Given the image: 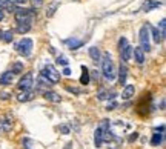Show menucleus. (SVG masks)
Wrapping results in <instances>:
<instances>
[{
  "mask_svg": "<svg viewBox=\"0 0 166 149\" xmlns=\"http://www.w3.org/2000/svg\"><path fill=\"white\" fill-rule=\"evenodd\" d=\"M6 2H9L11 5H17V2H15V0H6Z\"/></svg>",
  "mask_w": 166,
  "mask_h": 149,
  "instance_id": "f704fd0d",
  "label": "nucleus"
},
{
  "mask_svg": "<svg viewBox=\"0 0 166 149\" xmlns=\"http://www.w3.org/2000/svg\"><path fill=\"white\" fill-rule=\"evenodd\" d=\"M162 142H163V134H159V132H155V134L152 135L151 145H152V146H159V145H162Z\"/></svg>",
  "mask_w": 166,
  "mask_h": 149,
  "instance_id": "5701e85b",
  "label": "nucleus"
},
{
  "mask_svg": "<svg viewBox=\"0 0 166 149\" xmlns=\"http://www.w3.org/2000/svg\"><path fill=\"white\" fill-rule=\"evenodd\" d=\"M51 85H52V83H51L48 78H45V77H43L42 74H40V77L37 78V86H39L40 89H43V91L49 89V88H51Z\"/></svg>",
  "mask_w": 166,
  "mask_h": 149,
  "instance_id": "dca6fc26",
  "label": "nucleus"
},
{
  "mask_svg": "<svg viewBox=\"0 0 166 149\" xmlns=\"http://www.w3.org/2000/svg\"><path fill=\"white\" fill-rule=\"evenodd\" d=\"M3 17H5V15H3V11H0V20H3Z\"/></svg>",
  "mask_w": 166,
  "mask_h": 149,
  "instance_id": "c9c22d12",
  "label": "nucleus"
},
{
  "mask_svg": "<svg viewBox=\"0 0 166 149\" xmlns=\"http://www.w3.org/2000/svg\"><path fill=\"white\" fill-rule=\"evenodd\" d=\"M15 51L22 55V57H29L33 52V40L28 37L22 38L20 42L15 43Z\"/></svg>",
  "mask_w": 166,
  "mask_h": 149,
  "instance_id": "f03ea898",
  "label": "nucleus"
},
{
  "mask_svg": "<svg viewBox=\"0 0 166 149\" xmlns=\"http://www.w3.org/2000/svg\"><path fill=\"white\" fill-rule=\"evenodd\" d=\"M11 128H12V120L9 118V117H6V118H3V120H0V132H8V131H11Z\"/></svg>",
  "mask_w": 166,
  "mask_h": 149,
  "instance_id": "ddd939ff",
  "label": "nucleus"
},
{
  "mask_svg": "<svg viewBox=\"0 0 166 149\" xmlns=\"http://www.w3.org/2000/svg\"><path fill=\"white\" fill-rule=\"evenodd\" d=\"M31 2V5H33V8H42L43 6V0H29Z\"/></svg>",
  "mask_w": 166,
  "mask_h": 149,
  "instance_id": "c85d7f7f",
  "label": "nucleus"
},
{
  "mask_svg": "<svg viewBox=\"0 0 166 149\" xmlns=\"http://www.w3.org/2000/svg\"><path fill=\"white\" fill-rule=\"evenodd\" d=\"M138 40H140V48L143 51H149L151 49V45H149V28L148 25H143L138 31Z\"/></svg>",
  "mask_w": 166,
  "mask_h": 149,
  "instance_id": "39448f33",
  "label": "nucleus"
},
{
  "mask_svg": "<svg viewBox=\"0 0 166 149\" xmlns=\"http://www.w3.org/2000/svg\"><path fill=\"white\" fill-rule=\"evenodd\" d=\"M31 26H33V23H26V22L17 23V33H19V34H26V33L31 29Z\"/></svg>",
  "mask_w": 166,
  "mask_h": 149,
  "instance_id": "412c9836",
  "label": "nucleus"
},
{
  "mask_svg": "<svg viewBox=\"0 0 166 149\" xmlns=\"http://www.w3.org/2000/svg\"><path fill=\"white\" fill-rule=\"evenodd\" d=\"M66 45L69 46L71 51H76V49H79L82 46L83 42L82 40H77V38H69V40H66Z\"/></svg>",
  "mask_w": 166,
  "mask_h": 149,
  "instance_id": "a211bd4d",
  "label": "nucleus"
},
{
  "mask_svg": "<svg viewBox=\"0 0 166 149\" xmlns=\"http://www.w3.org/2000/svg\"><path fill=\"white\" fill-rule=\"evenodd\" d=\"M25 149H31V148H25Z\"/></svg>",
  "mask_w": 166,
  "mask_h": 149,
  "instance_id": "4c0bfd02",
  "label": "nucleus"
},
{
  "mask_svg": "<svg viewBox=\"0 0 166 149\" xmlns=\"http://www.w3.org/2000/svg\"><path fill=\"white\" fill-rule=\"evenodd\" d=\"M134 60L138 63V65H143L145 63V51L138 46V48H134Z\"/></svg>",
  "mask_w": 166,
  "mask_h": 149,
  "instance_id": "f8f14e48",
  "label": "nucleus"
},
{
  "mask_svg": "<svg viewBox=\"0 0 166 149\" xmlns=\"http://www.w3.org/2000/svg\"><path fill=\"white\" fill-rule=\"evenodd\" d=\"M57 63L59 65H63V66H68V59L65 55H59L57 57Z\"/></svg>",
  "mask_w": 166,
  "mask_h": 149,
  "instance_id": "bb28decb",
  "label": "nucleus"
},
{
  "mask_svg": "<svg viewBox=\"0 0 166 149\" xmlns=\"http://www.w3.org/2000/svg\"><path fill=\"white\" fill-rule=\"evenodd\" d=\"M119 49H120V55H122V60L124 63L131 60V55H132V46L128 43L126 37H122L119 40Z\"/></svg>",
  "mask_w": 166,
  "mask_h": 149,
  "instance_id": "20e7f679",
  "label": "nucleus"
},
{
  "mask_svg": "<svg viewBox=\"0 0 166 149\" xmlns=\"http://www.w3.org/2000/svg\"><path fill=\"white\" fill-rule=\"evenodd\" d=\"M15 2H17V3H25L26 0H15Z\"/></svg>",
  "mask_w": 166,
  "mask_h": 149,
  "instance_id": "e433bc0d",
  "label": "nucleus"
},
{
  "mask_svg": "<svg viewBox=\"0 0 166 149\" xmlns=\"http://www.w3.org/2000/svg\"><path fill=\"white\" fill-rule=\"evenodd\" d=\"M43 97H45L48 102H52V103H60V102H62V97H60L57 92H54V91H49V89L43 91Z\"/></svg>",
  "mask_w": 166,
  "mask_h": 149,
  "instance_id": "6e6552de",
  "label": "nucleus"
},
{
  "mask_svg": "<svg viewBox=\"0 0 166 149\" xmlns=\"http://www.w3.org/2000/svg\"><path fill=\"white\" fill-rule=\"evenodd\" d=\"M33 86H34V77H33L31 72L25 74L20 78V81H19V88H20L22 91H29Z\"/></svg>",
  "mask_w": 166,
  "mask_h": 149,
  "instance_id": "0eeeda50",
  "label": "nucleus"
},
{
  "mask_svg": "<svg viewBox=\"0 0 166 149\" xmlns=\"http://www.w3.org/2000/svg\"><path fill=\"white\" fill-rule=\"evenodd\" d=\"M14 72L12 71H6V72H3V74L0 75V85H3V86H6V85H11L12 83V80H14Z\"/></svg>",
  "mask_w": 166,
  "mask_h": 149,
  "instance_id": "9d476101",
  "label": "nucleus"
},
{
  "mask_svg": "<svg viewBox=\"0 0 166 149\" xmlns=\"http://www.w3.org/2000/svg\"><path fill=\"white\" fill-rule=\"evenodd\" d=\"M109 126H111V125H109V120H102V125L95 129V132H94V143H95L97 148L102 146L103 138H105V132L109 131Z\"/></svg>",
  "mask_w": 166,
  "mask_h": 149,
  "instance_id": "7ed1b4c3",
  "label": "nucleus"
},
{
  "mask_svg": "<svg viewBox=\"0 0 166 149\" xmlns=\"http://www.w3.org/2000/svg\"><path fill=\"white\" fill-rule=\"evenodd\" d=\"M63 74H65V75H71V71H69V68H68V66L63 69Z\"/></svg>",
  "mask_w": 166,
  "mask_h": 149,
  "instance_id": "72a5a7b5",
  "label": "nucleus"
},
{
  "mask_svg": "<svg viewBox=\"0 0 166 149\" xmlns=\"http://www.w3.org/2000/svg\"><path fill=\"white\" fill-rule=\"evenodd\" d=\"M89 57H91L94 62H98V60H100V57H102L100 49H98L97 46H91V48H89Z\"/></svg>",
  "mask_w": 166,
  "mask_h": 149,
  "instance_id": "aec40b11",
  "label": "nucleus"
},
{
  "mask_svg": "<svg viewBox=\"0 0 166 149\" xmlns=\"http://www.w3.org/2000/svg\"><path fill=\"white\" fill-rule=\"evenodd\" d=\"M126 77H128V68H126L124 62H122L120 68H119V81H120V85L126 83Z\"/></svg>",
  "mask_w": 166,
  "mask_h": 149,
  "instance_id": "4468645a",
  "label": "nucleus"
},
{
  "mask_svg": "<svg viewBox=\"0 0 166 149\" xmlns=\"http://www.w3.org/2000/svg\"><path fill=\"white\" fill-rule=\"evenodd\" d=\"M165 28H166V22H165V19H162V20H160V34H162L163 38H165V34H166Z\"/></svg>",
  "mask_w": 166,
  "mask_h": 149,
  "instance_id": "cd10ccee",
  "label": "nucleus"
},
{
  "mask_svg": "<svg viewBox=\"0 0 166 149\" xmlns=\"http://www.w3.org/2000/svg\"><path fill=\"white\" fill-rule=\"evenodd\" d=\"M138 138V132H134L131 137H129V142H134V140H137Z\"/></svg>",
  "mask_w": 166,
  "mask_h": 149,
  "instance_id": "2f4dec72",
  "label": "nucleus"
},
{
  "mask_svg": "<svg viewBox=\"0 0 166 149\" xmlns=\"http://www.w3.org/2000/svg\"><path fill=\"white\" fill-rule=\"evenodd\" d=\"M57 8H59V2H54V3H52V5L48 8V11H46V17H52Z\"/></svg>",
  "mask_w": 166,
  "mask_h": 149,
  "instance_id": "a878e982",
  "label": "nucleus"
},
{
  "mask_svg": "<svg viewBox=\"0 0 166 149\" xmlns=\"http://www.w3.org/2000/svg\"><path fill=\"white\" fill-rule=\"evenodd\" d=\"M116 97V94L114 92H106V91H103V92H100V94H97V99L98 100H105V99H114Z\"/></svg>",
  "mask_w": 166,
  "mask_h": 149,
  "instance_id": "393cba45",
  "label": "nucleus"
},
{
  "mask_svg": "<svg viewBox=\"0 0 166 149\" xmlns=\"http://www.w3.org/2000/svg\"><path fill=\"white\" fill-rule=\"evenodd\" d=\"M102 72L105 75L106 80H114L116 78V71H114V65H112V59H111V54L109 52H103L102 57Z\"/></svg>",
  "mask_w": 166,
  "mask_h": 149,
  "instance_id": "f257e3e1",
  "label": "nucleus"
},
{
  "mask_svg": "<svg viewBox=\"0 0 166 149\" xmlns=\"http://www.w3.org/2000/svg\"><path fill=\"white\" fill-rule=\"evenodd\" d=\"M17 8V5H11L9 2L6 0H0V11H9V12H14Z\"/></svg>",
  "mask_w": 166,
  "mask_h": 149,
  "instance_id": "f3484780",
  "label": "nucleus"
},
{
  "mask_svg": "<svg viewBox=\"0 0 166 149\" xmlns=\"http://www.w3.org/2000/svg\"><path fill=\"white\" fill-rule=\"evenodd\" d=\"M160 6H162V2H157V0H145V3H143V6H142V11L149 12V11H152V9H155V8H160Z\"/></svg>",
  "mask_w": 166,
  "mask_h": 149,
  "instance_id": "1a4fd4ad",
  "label": "nucleus"
},
{
  "mask_svg": "<svg viewBox=\"0 0 166 149\" xmlns=\"http://www.w3.org/2000/svg\"><path fill=\"white\" fill-rule=\"evenodd\" d=\"M60 132H62L63 135H68V134H69V126H68V125H62V126H60Z\"/></svg>",
  "mask_w": 166,
  "mask_h": 149,
  "instance_id": "7c9ffc66",
  "label": "nucleus"
},
{
  "mask_svg": "<svg viewBox=\"0 0 166 149\" xmlns=\"http://www.w3.org/2000/svg\"><path fill=\"white\" fill-rule=\"evenodd\" d=\"M22 69H23V65H22V63H15L12 72H14V74H19V72H22Z\"/></svg>",
  "mask_w": 166,
  "mask_h": 149,
  "instance_id": "c756f323",
  "label": "nucleus"
},
{
  "mask_svg": "<svg viewBox=\"0 0 166 149\" xmlns=\"http://www.w3.org/2000/svg\"><path fill=\"white\" fill-rule=\"evenodd\" d=\"M66 89H68L69 92H74V94H79V92H80L79 89H74V88H66Z\"/></svg>",
  "mask_w": 166,
  "mask_h": 149,
  "instance_id": "473e14b6",
  "label": "nucleus"
},
{
  "mask_svg": "<svg viewBox=\"0 0 166 149\" xmlns=\"http://www.w3.org/2000/svg\"><path fill=\"white\" fill-rule=\"evenodd\" d=\"M148 28H149V31H151L152 38H154V42H155V43H160V42L163 40L162 34H160V31H159V28H155V26H149V25H148Z\"/></svg>",
  "mask_w": 166,
  "mask_h": 149,
  "instance_id": "6ab92c4d",
  "label": "nucleus"
},
{
  "mask_svg": "<svg viewBox=\"0 0 166 149\" xmlns=\"http://www.w3.org/2000/svg\"><path fill=\"white\" fill-rule=\"evenodd\" d=\"M42 75H43L45 78H48L52 85L60 81V72H59V71H57L52 65H46V66L42 69Z\"/></svg>",
  "mask_w": 166,
  "mask_h": 149,
  "instance_id": "423d86ee",
  "label": "nucleus"
},
{
  "mask_svg": "<svg viewBox=\"0 0 166 149\" xmlns=\"http://www.w3.org/2000/svg\"><path fill=\"white\" fill-rule=\"evenodd\" d=\"M134 92H135L134 85H124V89H123V92H122V99H123V100L132 99V97H134Z\"/></svg>",
  "mask_w": 166,
  "mask_h": 149,
  "instance_id": "9b49d317",
  "label": "nucleus"
},
{
  "mask_svg": "<svg viewBox=\"0 0 166 149\" xmlns=\"http://www.w3.org/2000/svg\"><path fill=\"white\" fill-rule=\"evenodd\" d=\"M12 31L11 29H6V31H0V40H3V42H11L12 40Z\"/></svg>",
  "mask_w": 166,
  "mask_h": 149,
  "instance_id": "4be33fe9",
  "label": "nucleus"
},
{
  "mask_svg": "<svg viewBox=\"0 0 166 149\" xmlns=\"http://www.w3.org/2000/svg\"><path fill=\"white\" fill-rule=\"evenodd\" d=\"M33 99H34V94H33L31 91H23V92H20V94H19V97H17V100H19L20 103L31 102Z\"/></svg>",
  "mask_w": 166,
  "mask_h": 149,
  "instance_id": "2eb2a0df",
  "label": "nucleus"
},
{
  "mask_svg": "<svg viewBox=\"0 0 166 149\" xmlns=\"http://www.w3.org/2000/svg\"><path fill=\"white\" fill-rule=\"evenodd\" d=\"M82 71H83V74H82V77H80V83H82V85H88V83H89V72H88V68H86V66H82Z\"/></svg>",
  "mask_w": 166,
  "mask_h": 149,
  "instance_id": "b1692460",
  "label": "nucleus"
}]
</instances>
